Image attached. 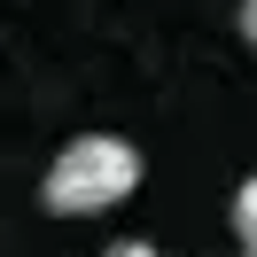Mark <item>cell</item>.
<instances>
[{"instance_id": "1", "label": "cell", "mask_w": 257, "mask_h": 257, "mask_svg": "<svg viewBox=\"0 0 257 257\" xmlns=\"http://www.w3.org/2000/svg\"><path fill=\"white\" fill-rule=\"evenodd\" d=\"M141 187V148L117 133H78L55 148L47 179H39V210L47 218H101Z\"/></svg>"}, {"instance_id": "2", "label": "cell", "mask_w": 257, "mask_h": 257, "mask_svg": "<svg viewBox=\"0 0 257 257\" xmlns=\"http://www.w3.org/2000/svg\"><path fill=\"white\" fill-rule=\"evenodd\" d=\"M226 226H234V241H241V257L257 249V172L234 187V203H226Z\"/></svg>"}, {"instance_id": "3", "label": "cell", "mask_w": 257, "mask_h": 257, "mask_svg": "<svg viewBox=\"0 0 257 257\" xmlns=\"http://www.w3.org/2000/svg\"><path fill=\"white\" fill-rule=\"evenodd\" d=\"M101 257H156V241H148V234H125V241H109Z\"/></svg>"}, {"instance_id": "4", "label": "cell", "mask_w": 257, "mask_h": 257, "mask_svg": "<svg viewBox=\"0 0 257 257\" xmlns=\"http://www.w3.org/2000/svg\"><path fill=\"white\" fill-rule=\"evenodd\" d=\"M241 39L257 47V0H241Z\"/></svg>"}, {"instance_id": "5", "label": "cell", "mask_w": 257, "mask_h": 257, "mask_svg": "<svg viewBox=\"0 0 257 257\" xmlns=\"http://www.w3.org/2000/svg\"><path fill=\"white\" fill-rule=\"evenodd\" d=\"M249 257H257V249H249Z\"/></svg>"}]
</instances>
